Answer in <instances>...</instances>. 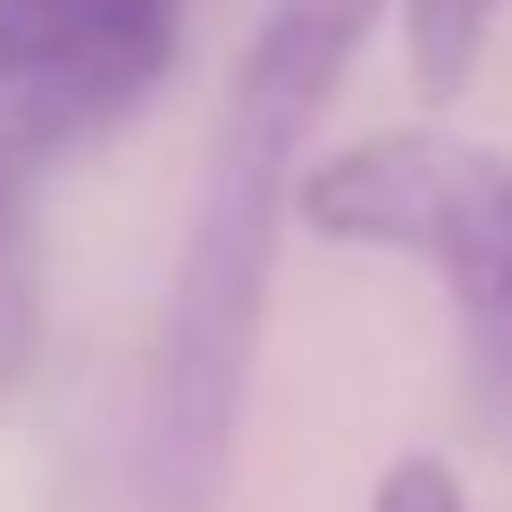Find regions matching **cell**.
<instances>
[{"label":"cell","instance_id":"1","mask_svg":"<svg viewBox=\"0 0 512 512\" xmlns=\"http://www.w3.org/2000/svg\"><path fill=\"white\" fill-rule=\"evenodd\" d=\"M387 0H277L252 34L227 118L210 143L202 210L177 261L160 336V387H152V496L160 512H219L227 462H236V420L252 387V345H261V303L277 269V210L303 152L319 101L353 68Z\"/></svg>","mask_w":512,"mask_h":512},{"label":"cell","instance_id":"2","mask_svg":"<svg viewBox=\"0 0 512 512\" xmlns=\"http://www.w3.org/2000/svg\"><path fill=\"white\" fill-rule=\"evenodd\" d=\"M294 210L336 244H378L437 269L462 303L471 353L512 378V152L445 126H395L328 152Z\"/></svg>","mask_w":512,"mask_h":512},{"label":"cell","instance_id":"3","mask_svg":"<svg viewBox=\"0 0 512 512\" xmlns=\"http://www.w3.org/2000/svg\"><path fill=\"white\" fill-rule=\"evenodd\" d=\"M185 0H0V168L101 135L160 84Z\"/></svg>","mask_w":512,"mask_h":512},{"label":"cell","instance_id":"4","mask_svg":"<svg viewBox=\"0 0 512 512\" xmlns=\"http://www.w3.org/2000/svg\"><path fill=\"white\" fill-rule=\"evenodd\" d=\"M496 0H403V34H412V84L429 110L462 101V84L479 68V42Z\"/></svg>","mask_w":512,"mask_h":512},{"label":"cell","instance_id":"5","mask_svg":"<svg viewBox=\"0 0 512 512\" xmlns=\"http://www.w3.org/2000/svg\"><path fill=\"white\" fill-rule=\"evenodd\" d=\"M34 345V252H26V177L0 168V378Z\"/></svg>","mask_w":512,"mask_h":512},{"label":"cell","instance_id":"6","mask_svg":"<svg viewBox=\"0 0 512 512\" xmlns=\"http://www.w3.org/2000/svg\"><path fill=\"white\" fill-rule=\"evenodd\" d=\"M370 512H471V504H462V479H454V462H437V454H403L395 471L378 479Z\"/></svg>","mask_w":512,"mask_h":512}]
</instances>
